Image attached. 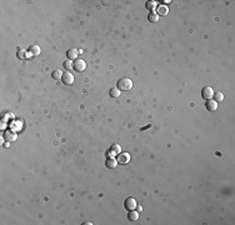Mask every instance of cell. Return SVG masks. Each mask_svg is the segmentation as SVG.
I'll list each match as a JSON object with an SVG mask.
<instances>
[{
  "mask_svg": "<svg viewBox=\"0 0 235 225\" xmlns=\"http://www.w3.org/2000/svg\"><path fill=\"white\" fill-rule=\"evenodd\" d=\"M117 89L120 90V91H128V90H130L133 88V81L130 80L129 78H123L120 79L119 81H117Z\"/></svg>",
  "mask_w": 235,
  "mask_h": 225,
  "instance_id": "cell-1",
  "label": "cell"
},
{
  "mask_svg": "<svg viewBox=\"0 0 235 225\" xmlns=\"http://www.w3.org/2000/svg\"><path fill=\"white\" fill-rule=\"evenodd\" d=\"M73 69L78 73H83L84 70L86 69V63L84 59H75V61L73 63Z\"/></svg>",
  "mask_w": 235,
  "mask_h": 225,
  "instance_id": "cell-2",
  "label": "cell"
},
{
  "mask_svg": "<svg viewBox=\"0 0 235 225\" xmlns=\"http://www.w3.org/2000/svg\"><path fill=\"white\" fill-rule=\"evenodd\" d=\"M136 205H138V203H136V200L134 198L129 196L125 199V201H124V208H125V210L130 211V210H135Z\"/></svg>",
  "mask_w": 235,
  "mask_h": 225,
  "instance_id": "cell-3",
  "label": "cell"
},
{
  "mask_svg": "<svg viewBox=\"0 0 235 225\" xmlns=\"http://www.w3.org/2000/svg\"><path fill=\"white\" fill-rule=\"evenodd\" d=\"M121 153V146L119 144H113L106 151V156H117Z\"/></svg>",
  "mask_w": 235,
  "mask_h": 225,
  "instance_id": "cell-4",
  "label": "cell"
},
{
  "mask_svg": "<svg viewBox=\"0 0 235 225\" xmlns=\"http://www.w3.org/2000/svg\"><path fill=\"white\" fill-rule=\"evenodd\" d=\"M213 95H214V90L211 86H205L201 90V96H203V99H205V100L211 99Z\"/></svg>",
  "mask_w": 235,
  "mask_h": 225,
  "instance_id": "cell-5",
  "label": "cell"
},
{
  "mask_svg": "<svg viewBox=\"0 0 235 225\" xmlns=\"http://www.w3.org/2000/svg\"><path fill=\"white\" fill-rule=\"evenodd\" d=\"M61 81L63 84L65 85H71L74 83V75L71 73H63V76H61Z\"/></svg>",
  "mask_w": 235,
  "mask_h": 225,
  "instance_id": "cell-6",
  "label": "cell"
},
{
  "mask_svg": "<svg viewBox=\"0 0 235 225\" xmlns=\"http://www.w3.org/2000/svg\"><path fill=\"white\" fill-rule=\"evenodd\" d=\"M117 164H121V165H125L130 162V154L129 153H120L117 155Z\"/></svg>",
  "mask_w": 235,
  "mask_h": 225,
  "instance_id": "cell-7",
  "label": "cell"
},
{
  "mask_svg": "<svg viewBox=\"0 0 235 225\" xmlns=\"http://www.w3.org/2000/svg\"><path fill=\"white\" fill-rule=\"evenodd\" d=\"M205 106H206V109L209 111H215L218 109V103L215 100H213V99H209V100H206Z\"/></svg>",
  "mask_w": 235,
  "mask_h": 225,
  "instance_id": "cell-8",
  "label": "cell"
},
{
  "mask_svg": "<svg viewBox=\"0 0 235 225\" xmlns=\"http://www.w3.org/2000/svg\"><path fill=\"white\" fill-rule=\"evenodd\" d=\"M105 165H106V168H109V169H114V168H116V165H117V160L114 159V156H108L106 162H105Z\"/></svg>",
  "mask_w": 235,
  "mask_h": 225,
  "instance_id": "cell-9",
  "label": "cell"
},
{
  "mask_svg": "<svg viewBox=\"0 0 235 225\" xmlns=\"http://www.w3.org/2000/svg\"><path fill=\"white\" fill-rule=\"evenodd\" d=\"M4 138H5V140L8 141V143H10V141H15L16 140L18 135L14 131H6V133H4Z\"/></svg>",
  "mask_w": 235,
  "mask_h": 225,
  "instance_id": "cell-10",
  "label": "cell"
},
{
  "mask_svg": "<svg viewBox=\"0 0 235 225\" xmlns=\"http://www.w3.org/2000/svg\"><path fill=\"white\" fill-rule=\"evenodd\" d=\"M30 54H29V51L28 50H25V49H18V53H16V56H18V59H20V60H25V59H28V56H29Z\"/></svg>",
  "mask_w": 235,
  "mask_h": 225,
  "instance_id": "cell-11",
  "label": "cell"
},
{
  "mask_svg": "<svg viewBox=\"0 0 235 225\" xmlns=\"http://www.w3.org/2000/svg\"><path fill=\"white\" fill-rule=\"evenodd\" d=\"M78 49H75V48H71V49H68V51H67V56H68V59L69 60H73V59H78Z\"/></svg>",
  "mask_w": 235,
  "mask_h": 225,
  "instance_id": "cell-12",
  "label": "cell"
},
{
  "mask_svg": "<svg viewBox=\"0 0 235 225\" xmlns=\"http://www.w3.org/2000/svg\"><path fill=\"white\" fill-rule=\"evenodd\" d=\"M128 219L130 221H136L139 219V213H138V211H135V210H130L128 213Z\"/></svg>",
  "mask_w": 235,
  "mask_h": 225,
  "instance_id": "cell-13",
  "label": "cell"
},
{
  "mask_svg": "<svg viewBox=\"0 0 235 225\" xmlns=\"http://www.w3.org/2000/svg\"><path fill=\"white\" fill-rule=\"evenodd\" d=\"M28 51H29V54H30L31 56H36V55L40 54V48H39L38 45H31Z\"/></svg>",
  "mask_w": 235,
  "mask_h": 225,
  "instance_id": "cell-14",
  "label": "cell"
},
{
  "mask_svg": "<svg viewBox=\"0 0 235 225\" xmlns=\"http://www.w3.org/2000/svg\"><path fill=\"white\" fill-rule=\"evenodd\" d=\"M156 14L158 15H166L168 13H169V10H168V6H165V5H159V6H156Z\"/></svg>",
  "mask_w": 235,
  "mask_h": 225,
  "instance_id": "cell-15",
  "label": "cell"
},
{
  "mask_svg": "<svg viewBox=\"0 0 235 225\" xmlns=\"http://www.w3.org/2000/svg\"><path fill=\"white\" fill-rule=\"evenodd\" d=\"M148 20H149L150 23H158V21H159V15L156 14V13H154V11L149 13V15H148Z\"/></svg>",
  "mask_w": 235,
  "mask_h": 225,
  "instance_id": "cell-16",
  "label": "cell"
},
{
  "mask_svg": "<svg viewBox=\"0 0 235 225\" xmlns=\"http://www.w3.org/2000/svg\"><path fill=\"white\" fill-rule=\"evenodd\" d=\"M213 98H214V100H215V101H217V103H218V104H219V103H221V101H223V100H224V94H223V93H221V91H218V93H214V95H213Z\"/></svg>",
  "mask_w": 235,
  "mask_h": 225,
  "instance_id": "cell-17",
  "label": "cell"
},
{
  "mask_svg": "<svg viewBox=\"0 0 235 225\" xmlns=\"http://www.w3.org/2000/svg\"><path fill=\"white\" fill-rule=\"evenodd\" d=\"M109 95L112 96V98H119V96H120V90L117 89V88H113V89H110Z\"/></svg>",
  "mask_w": 235,
  "mask_h": 225,
  "instance_id": "cell-18",
  "label": "cell"
},
{
  "mask_svg": "<svg viewBox=\"0 0 235 225\" xmlns=\"http://www.w3.org/2000/svg\"><path fill=\"white\" fill-rule=\"evenodd\" d=\"M156 6H158V4H156V1H154V0H150V1H148V3L145 4V8H146L148 10H154Z\"/></svg>",
  "mask_w": 235,
  "mask_h": 225,
  "instance_id": "cell-19",
  "label": "cell"
},
{
  "mask_svg": "<svg viewBox=\"0 0 235 225\" xmlns=\"http://www.w3.org/2000/svg\"><path fill=\"white\" fill-rule=\"evenodd\" d=\"M61 76H63V73L60 72V70H54V72L51 73V78H53L54 80L61 79Z\"/></svg>",
  "mask_w": 235,
  "mask_h": 225,
  "instance_id": "cell-20",
  "label": "cell"
},
{
  "mask_svg": "<svg viewBox=\"0 0 235 225\" xmlns=\"http://www.w3.org/2000/svg\"><path fill=\"white\" fill-rule=\"evenodd\" d=\"M63 65H64V68L65 69H67V70H70L71 68H73V63H71V60H67V61H64L63 63Z\"/></svg>",
  "mask_w": 235,
  "mask_h": 225,
  "instance_id": "cell-21",
  "label": "cell"
},
{
  "mask_svg": "<svg viewBox=\"0 0 235 225\" xmlns=\"http://www.w3.org/2000/svg\"><path fill=\"white\" fill-rule=\"evenodd\" d=\"M160 3H161V5H165L166 6V5H169V4L171 3V0H161Z\"/></svg>",
  "mask_w": 235,
  "mask_h": 225,
  "instance_id": "cell-22",
  "label": "cell"
},
{
  "mask_svg": "<svg viewBox=\"0 0 235 225\" xmlns=\"http://www.w3.org/2000/svg\"><path fill=\"white\" fill-rule=\"evenodd\" d=\"M148 128H150V125H146V126H144V128H141V131L145 130V129H148Z\"/></svg>",
  "mask_w": 235,
  "mask_h": 225,
  "instance_id": "cell-23",
  "label": "cell"
},
{
  "mask_svg": "<svg viewBox=\"0 0 235 225\" xmlns=\"http://www.w3.org/2000/svg\"><path fill=\"white\" fill-rule=\"evenodd\" d=\"M84 225H93V223H90V221H86V223H84Z\"/></svg>",
  "mask_w": 235,
  "mask_h": 225,
  "instance_id": "cell-24",
  "label": "cell"
}]
</instances>
